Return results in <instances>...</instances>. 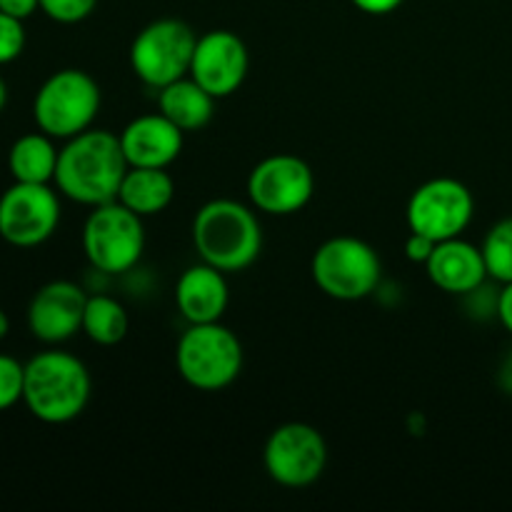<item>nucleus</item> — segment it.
<instances>
[{
  "label": "nucleus",
  "mask_w": 512,
  "mask_h": 512,
  "mask_svg": "<svg viewBox=\"0 0 512 512\" xmlns=\"http://www.w3.org/2000/svg\"><path fill=\"white\" fill-rule=\"evenodd\" d=\"M128 168L118 135L90 128L63 143L53 185L63 198L85 208H98L118 200Z\"/></svg>",
  "instance_id": "1"
},
{
  "label": "nucleus",
  "mask_w": 512,
  "mask_h": 512,
  "mask_svg": "<svg viewBox=\"0 0 512 512\" xmlns=\"http://www.w3.org/2000/svg\"><path fill=\"white\" fill-rule=\"evenodd\" d=\"M93 393L88 368L73 353L48 348L25 363L23 405L45 425H65L85 413Z\"/></svg>",
  "instance_id": "2"
},
{
  "label": "nucleus",
  "mask_w": 512,
  "mask_h": 512,
  "mask_svg": "<svg viewBox=\"0 0 512 512\" xmlns=\"http://www.w3.org/2000/svg\"><path fill=\"white\" fill-rule=\"evenodd\" d=\"M193 245L203 263L225 275L243 273L263 253V228L255 208L230 198L210 200L193 218Z\"/></svg>",
  "instance_id": "3"
},
{
  "label": "nucleus",
  "mask_w": 512,
  "mask_h": 512,
  "mask_svg": "<svg viewBox=\"0 0 512 512\" xmlns=\"http://www.w3.org/2000/svg\"><path fill=\"white\" fill-rule=\"evenodd\" d=\"M100 103L103 93L93 75L80 68L55 70L35 93L33 120L38 130L65 143L93 128Z\"/></svg>",
  "instance_id": "4"
},
{
  "label": "nucleus",
  "mask_w": 512,
  "mask_h": 512,
  "mask_svg": "<svg viewBox=\"0 0 512 512\" xmlns=\"http://www.w3.org/2000/svg\"><path fill=\"white\" fill-rule=\"evenodd\" d=\"M175 365L190 388L220 393L243 373V343L220 320L188 325L175 345Z\"/></svg>",
  "instance_id": "5"
},
{
  "label": "nucleus",
  "mask_w": 512,
  "mask_h": 512,
  "mask_svg": "<svg viewBox=\"0 0 512 512\" xmlns=\"http://www.w3.org/2000/svg\"><path fill=\"white\" fill-rule=\"evenodd\" d=\"M310 273L320 293L340 303L370 298L383 283V263L378 250L353 235L325 240L315 250Z\"/></svg>",
  "instance_id": "6"
},
{
  "label": "nucleus",
  "mask_w": 512,
  "mask_h": 512,
  "mask_svg": "<svg viewBox=\"0 0 512 512\" xmlns=\"http://www.w3.org/2000/svg\"><path fill=\"white\" fill-rule=\"evenodd\" d=\"M83 253L95 273H130L145 253L143 218L118 200L90 208L83 225Z\"/></svg>",
  "instance_id": "7"
},
{
  "label": "nucleus",
  "mask_w": 512,
  "mask_h": 512,
  "mask_svg": "<svg viewBox=\"0 0 512 512\" xmlns=\"http://www.w3.org/2000/svg\"><path fill=\"white\" fill-rule=\"evenodd\" d=\"M195 45L198 35L185 20H153L130 43V68L140 83L160 90L190 75Z\"/></svg>",
  "instance_id": "8"
},
{
  "label": "nucleus",
  "mask_w": 512,
  "mask_h": 512,
  "mask_svg": "<svg viewBox=\"0 0 512 512\" xmlns=\"http://www.w3.org/2000/svg\"><path fill=\"white\" fill-rule=\"evenodd\" d=\"M60 193L53 183H18L0 195V238L20 250L48 243L60 225Z\"/></svg>",
  "instance_id": "9"
},
{
  "label": "nucleus",
  "mask_w": 512,
  "mask_h": 512,
  "mask_svg": "<svg viewBox=\"0 0 512 512\" xmlns=\"http://www.w3.org/2000/svg\"><path fill=\"white\" fill-rule=\"evenodd\" d=\"M265 473L288 490H303L318 483L328 465V443L308 423H285L270 433L263 448Z\"/></svg>",
  "instance_id": "10"
},
{
  "label": "nucleus",
  "mask_w": 512,
  "mask_h": 512,
  "mask_svg": "<svg viewBox=\"0 0 512 512\" xmlns=\"http://www.w3.org/2000/svg\"><path fill=\"white\" fill-rule=\"evenodd\" d=\"M475 198L465 183L455 178H433L410 195L405 220L410 233L443 243L460 238L473 223Z\"/></svg>",
  "instance_id": "11"
},
{
  "label": "nucleus",
  "mask_w": 512,
  "mask_h": 512,
  "mask_svg": "<svg viewBox=\"0 0 512 512\" xmlns=\"http://www.w3.org/2000/svg\"><path fill=\"white\" fill-rule=\"evenodd\" d=\"M245 190L255 210L285 218L300 213L313 200L315 173L298 155H268L250 170Z\"/></svg>",
  "instance_id": "12"
},
{
  "label": "nucleus",
  "mask_w": 512,
  "mask_h": 512,
  "mask_svg": "<svg viewBox=\"0 0 512 512\" xmlns=\"http://www.w3.org/2000/svg\"><path fill=\"white\" fill-rule=\"evenodd\" d=\"M250 70L248 45L233 30H208L198 38L190 78L203 85L215 100L238 93Z\"/></svg>",
  "instance_id": "13"
},
{
  "label": "nucleus",
  "mask_w": 512,
  "mask_h": 512,
  "mask_svg": "<svg viewBox=\"0 0 512 512\" xmlns=\"http://www.w3.org/2000/svg\"><path fill=\"white\" fill-rule=\"evenodd\" d=\"M88 293L73 280H50L35 290L28 303V330L35 340L45 345L68 343L83 333V315Z\"/></svg>",
  "instance_id": "14"
},
{
  "label": "nucleus",
  "mask_w": 512,
  "mask_h": 512,
  "mask_svg": "<svg viewBox=\"0 0 512 512\" xmlns=\"http://www.w3.org/2000/svg\"><path fill=\"white\" fill-rule=\"evenodd\" d=\"M130 168H170L180 158L185 133L163 113L138 115L118 133Z\"/></svg>",
  "instance_id": "15"
},
{
  "label": "nucleus",
  "mask_w": 512,
  "mask_h": 512,
  "mask_svg": "<svg viewBox=\"0 0 512 512\" xmlns=\"http://www.w3.org/2000/svg\"><path fill=\"white\" fill-rule=\"evenodd\" d=\"M230 303L228 278L208 263H195L183 270L175 283V305L188 325L218 323Z\"/></svg>",
  "instance_id": "16"
},
{
  "label": "nucleus",
  "mask_w": 512,
  "mask_h": 512,
  "mask_svg": "<svg viewBox=\"0 0 512 512\" xmlns=\"http://www.w3.org/2000/svg\"><path fill=\"white\" fill-rule=\"evenodd\" d=\"M425 273L435 288L460 298L490 280L483 250L463 238H450L435 245L433 255L425 263Z\"/></svg>",
  "instance_id": "17"
},
{
  "label": "nucleus",
  "mask_w": 512,
  "mask_h": 512,
  "mask_svg": "<svg viewBox=\"0 0 512 512\" xmlns=\"http://www.w3.org/2000/svg\"><path fill=\"white\" fill-rule=\"evenodd\" d=\"M158 110L183 133H198L213 120L215 98L190 75L158 90Z\"/></svg>",
  "instance_id": "18"
},
{
  "label": "nucleus",
  "mask_w": 512,
  "mask_h": 512,
  "mask_svg": "<svg viewBox=\"0 0 512 512\" xmlns=\"http://www.w3.org/2000/svg\"><path fill=\"white\" fill-rule=\"evenodd\" d=\"M175 198V180L168 168H128L118 190V203L140 218H153L170 208Z\"/></svg>",
  "instance_id": "19"
},
{
  "label": "nucleus",
  "mask_w": 512,
  "mask_h": 512,
  "mask_svg": "<svg viewBox=\"0 0 512 512\" xmlns=\"http://www.w3.org/2000/svg\"><path fill=\"white\" fill-rule=\"evenodd\" d=\"M60 148H55V138L38 133H25L10 145L8 170L18 183H53L58 168Z\"/></svg>",
  "instance_id": "20"
},
{
  "label": "nucleus",
  "mask_w": 512,
  "mask_h": 512,
  "mask_svg": "<svg viewBox=\"0 0 512 512\" xmlns=\"http://www.w3.org/2000/svg\"><path fill=\"white\" fill-rule=\"evenodd\" d=\"M130 318L118 298L105 293L88 295L83 315V333L90 343L100 348H113L128 338Z\"/></svg>",
  "instance_id": "21"
},
{
  "label": "nucleus",
  "mask_w": 512,
  "mask_h": 512,
  "mask_svg": "<svg viewBox=\"0 0 512 512\" xmlns=\"http://www.w3.org/2000/svg\"><path fill=\"white\" fill-rule=\"evenodd\" d=\"M480 250H483L490 280L500 285L512 283V215L498 220L488 230Z\"/></svg>",
  "instance_id": "22"
},
{
  "label": "nucleus",
  "mask_w": 512,
  "mask_h": 512,
  "mask_svg": "<svg viewBox=\"0 0 512 512\" xmlns=\"http://www.w3.org/2000/svg\"><path fill=\"white\" fill-rule=\"evenodd\" d=\"M25 363L13 355L0 353V413L23 403Z\"/></svg>",
  "instance_id": "23"
},
{
  "label": "nucleus",
  "mask_w": 512,
  "mask_h": 512,
  "mask_svg": "<svg viewBox=\"0 0 512 512\" xmlns=\"http://www.w3.org/2000/svg\"><path fill=\"white\" fill-rule=\"evenodd\" d=\"M25 20L13 18V15L0 10V65H8L18 60L25 50Z\"/></svg>",
  "instance_id": "24"
},
{
  "label": "nucleus",
  "mask_w": 512,
  "mask_h": 512,
  "mask_svg": "<svg viewBox=\"0 0 512 512\" xmlns=\"http://www.w3.org/2000/svg\"><path fill=\"white\" fill-rule=\"evenodd\" d=\"M98 0H40V10L60 25H75L90 18Z\"/></svg>",
  "instance_id": "25"
},
{
  "label": "nucleus",
  "mask_w": 512,
  "mask_h": 512,
  "mask_svg": "<svg viewBox=\"0 0 512 512\" xmlns=\"http://www.w3.org/2000/svg\"><path fill=\"white\" fill-rule=\"evenodd\" d=\"M435 240L425 238V235L420 233H410V238L405 240V255H408L410 263H418V265H425L430 260V255H433L435 250Z\"/></svg>",
  "instance_id": "26"
},
{
  "label": "nucleus",
  "mask_w": 512,
  "mask_h": 512,
  "mask_svg": "<svg viewBox=\"0 0 512 512\" xmlns=\"http://www.w3.org/2000/svg\"><path fill=\"white\" fill-rule=\"evenodd\" d=\"M360 13L368 15H390L403 5V0H350Z\"/></svg>",
  "instance_id": "27"
},
{
  "label": "nucleus",
  "mask_w": 512,
  "mask_h": 512,
  "mask_svg": "<svg viewBox=\"0 0 512 512\" xmlns=\"http://www.w3.org/2000/svg\"><path fill=\"white\" fill-rule=\"evenodd\" d=\"M0 10L18 20H28L35 10H40V0H0Z\"/></svg>",
  "instance_id": "28"
},
{
  "label": "nucleus",
  "mask_w": 512,
  "mask_h": 512,
  "mask_svg": "<svg viewBox=\"0 0 512 512\" xmlns=\"http://www.w3.org/2000/svg\"><path fill=\"white\" fill-rule=\"evenodd\" d=\"M498 320L512 335V283L503 285V290L498 295Z\"/></svg>",
  "instance_id": "29"
},
{
  "label": "nucleus",
  "mask_w": 512,
  "mask_h": 512,
  "mask_svg": "<svg viewBox=\"0 0 512 512\" xmlns=\"http://www.w3.org/2000/svg\"><path fill=\"white\" fill-rule=\"evenodd\" d=\"M498 383H500V388L505 390V393L512 395V350L508 353V358L503 360V365H500Z\"/></svg>",
  "instance_id": "30"
},
{
  "label": "nucleus",
  "mask_w": 512,
  "mask_h": 512,
  "mask_svg": "<svg viewBox=\"0 0 512 512\" xmlns=\"http://www.w3.org/2000/svg\"><path fill=\"white\" fill-rule=\"evenodd\" d=\"M8 333H10V318H8V313L0 308V340L8 338Z\"/></svg>",
  "instance_id": "31"
},
{
  "label": "nucleus",
  "mask_w": 512,
  "mask_h": 512,
  "mask_svg": "<svg viewBox=\"0 0 512 512\" xmlns=\"http://www.w3.org/2000/svg\"><path fill=\"white\" fill-rule=\"evenodd\" d=\"M8 98H10V93H8V83H5L3 75H0V113H3L5 105H8Z\"/></svg>",
  "instance_id": "32"
}]
</instances>
